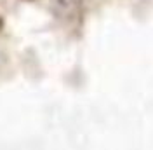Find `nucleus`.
<instances>
[{"mask_svg":"<svg viewBox=\"0 0 153 150\" xmlns=\"http://www.w3.org/2000/svg\"><path fill=\"white\" fill-rule=\"evenodd\" d=\"M0 25H2V21H0Z\"/></svg>","mask_w":153,"mask_h":150,"instance_id":"obj_1","label":"nucleus"}]
</instances>
